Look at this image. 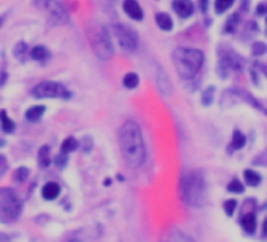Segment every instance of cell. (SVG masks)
Returning <instances> with one entry per match:
<instances>
[{
    "label": "cell",
    "mask_w": 267,
    "mask_h": 242,
    "mask_svg": "<svg viewBox=\"0 0 267 242\" xmlns=\"http://www.w3.org/2000/svg\"><path fill=\"white\" fill-rule=\"evenodd\" d=\"M237 21H239V15H233V16H231V18L228 19V24H226V29H225V30L229 32V33L234 32L236 27H237V24H239Z\"/></svg>",
    "instance_id": "29"
},
{
    "label": "cell",
    "mask_w": 267,
    "mask_h": 242,
    "mask_svg": "<svg viewBox=\"0 0 267 242\" xmlns=\"http://www.w3.org/2000/svg\"><path fill=\"white\" fill-rule=\"evenodd\" d=\"M118 142L126 164L132 168L142 167L146 157V148L140 126L135 121H126L120 129Z\"/></svg>",
    "instance_id": "1"
},
{
    "label": "cell",
    "mask_w": 267,
    "mask_h": 242,
    "mask_svg": "<svg viewBox=\"0 0 267 242\" xmlns=\"http://www.w3.org/2000/svg\"><path fill=\"white\" fill-rule=\"evenodd\" d=\"M0 146H4V140H0Z\"/></svg>",
    "instance_id": "40"
},
{
    "label": "cell",
    "mask_w": 267,
    "mask_h": 242,
    "mask_svg": "<svg viewBox=\"0 0 267 242\" xmlns=\"http://www.w3.org/2000/svg\"><path fill=\"white\" fill-rule=\"evenodd\" d=\"M262 229H264V234H267V218L264 220V225H262Z\"/></svg>",
    "instance_id": "38"
},
{
    "label": "cell",
    "mask_w": 267,
    "mask_h": 242,
    "mask_svg": "<svg viewBox=\"0 0 267 242\" xmlns=\"http://www.w3.org/2000/svg\"><path fill=\"white\" fill-rule=\"evenodd\" d=\"M33 4L49 18L52 24H68L69 22L68 11L57 0H33Z\"/></svg>",
    "instance_id": "6"
},
{
    "label": "cell",
    "mask_w": 267,
    "mask_h": 242,
    "mask_svg": "<svg viewBox=\"0 0 267 242\" xmlns=\"http://www.w3.org/2000/svg\"><path fill=\"white\" fill-rule=\"evenodd\" d=\"M44 112H46V107L44 106H33V107H30L27 112H26V118L29 120V121H38L43 115H44Z\"/></svg>",
    "instance_id": "19"
},
{
    "label": "cell",
    "mask_w": 267,
    "mask_h": 242,
    "mask_svg": "<svg viewBox=\"0 0 267 242\" xmlns=\"http://www.w3.org/2000/svg\"><path fill=\"white\" fill-rule=\"evenodd\" d=\"M267 52V46L264 43H253L251 46V54L254 57H261Z\"/></svg>",
    "instance_id": "26"
},
{
    "label": "cell",
    "mask_w": 267,
    "mask_h": 242,
    "mask_svg": "<svg viewBox=\"0 0 267 242\" xmlns=\"http://www.w3.org/2000/svg\"><path fill=\"white\" fill-rule=\"evenodd\" d=\"M77 146H79V143H77L76 138L74 137H68V138H65L63 143H62V153H65V154L73 153V151H76V149H77Z\"/></svg>",
    "instance_id": "21"
},
{
    "label": "cell",
    "mask_w": 267,
    "mask_h": 242,
    "mask_svg": "<svg viewBox=\"0 0 267 242\" xmlns=\"http://www.w3.org/2000/svg\"><path fill=\"white\" fill-rule=\"evenodd\" d=\"M38 162H40V167H43V168L49 167V164H51V148L48 145H44V146L40 148Z\"/></svg>",
    "instance_id": "18"
},
{
    "label": "cell",
    "mask_w": 267,
    "mask_h": 242,
    "mask_svg": "<svg viewBox=\"0 0 267 242\" xmlns=\"http://www.w3.org/2000/svg\"><path fill=\"white\" fill-rule=\"evenodd\" d=\"M236 206H237V201H236V200H228V201L225 203V212H226L228 215H233V212H234V209H236Z\"/></svg>",
    "instance_id": "33"
},
{
    "label": "cell",
    "mask_w": 267,
    "mask_h": 242,
    "mask_svg": "<svg viewBox=\"0 0 267 242\" xmlns=\"http://www.w3.org/2000/svg\"><path fill=\"white\" fill-rule=\"evenodd\" d=\"M13 52H15V57H16V59H24V55H26V52H27V44H26L24 41L18 43Z\"/></svg>",
    "instance_id": "28"
},
{
    "label": "cell",
    "mask_w": 267,
    "mask_h": 242,
    "mask_svg": "<svg viewBox=\"0 0 267 242\" xmlns=\"http://www.w3.org/2000/svg\"><path fill=\"white\" fill-rule=\"evenodd\" d=\"M113 33H115V38L118 40V44L124 51L134 52L137 49L138 38H137V33L131 27L117 24V26H113Z\"/></svg>",
    "instance_id": "8"
},
{
    "label": "cell",
    "mask_w": 267,
    "mask_h": 242,
    "mask_svg": "<svg viewBox=\"0 0 267 242\" xmlns=\"http://www.w3.org/2000/svg\"><path fill=\"white\" fill-rule=\"evenodd\" d=\"M66 154L65 153H62V154H59V156H57L55 157V165L57 167H59V168H63L65 165H66Z\"/></svg>",
    "instance_id": "34"
},
{
    "label": "cell",
    "mask_w": 267,
    "mask_h": 242,
    "mask_svg": "<svg viewBox=\"0 0 267 242\" xmlns=\"http://www.w3.org/2000/svg\"><path fill=\"white\" fill-rule=\"evenodd\" d=\"M212 93H214V88L212 87H209L203 93V104H204V106H209V104L212 102Z\"/></svg>",
    "instance_id": "32"
},
{
    "label": "cell",
    "mask_w": 267,
    "mask_h": 242,
    "mask_svg": "<svg viewBox=\"0 0 267 242\" xmlns=\"http://www.w3.org/2000/svg\"><path fill=\"white\" fill-rule=\"evenodd\" d=\"M233 4H234V0H215L217 13H223V11H226Z\"/></svg>",
    "instance_id": "27"
},
{
    "label": "cell",
    "mask_w": 267,
    "mask_h": 242,
    "mask_svg": "<svg viewBox=\"0 0 267 242\" xmlns=\"http://www.w3.org/2000/svg\"><path fill=\"white\" fill-rule=\"evenodd\" d=\"M160 242H195V240L184 231H181V229H171V231L164 234Z\"/></svg>",
    "instance_id": "14"
},
{
    "label": "cell",
    "mask_w": 267,
    "mask_h": 242,
    "mask_svg": "<svg viewBox=\"0 0 267 242\" xmlns=\"http://www.w3.org/2000/svg\"><path fill=\"white\" fill-rule=\"evenodd\" d=\"M243 145H245V135H243L240 131H234L233 140H231V146H233V149H240V148H243Z\"/></svg>",
    "instance_id": "23"
},
{
    "label": "cell",
    "mask_w": 267,
    "mask_h": 242,
    "mask_svg": "<svg viewBox=\"0 0 267 242\" xmlns=\"http://www.w3.org/2000/svg\"><path fill=\"white\" fill-rule=\"evenodd\" d=\"M10 168V164H8V160L4 154H0V179H2L5 176V173L8 171Z\"/></svg>",
    "instance_id": "30"
},
{
    "label": "cell",
    "mask_w": 267,
    "mask_h": 242,
    "mask_svg": "<svg viewBox=\"0 0 267 242\" xmlns=\"http://www.w3.org/2000/svg\"><path fill=\"white\" fill-rule=\"evenodd\" d=\"M32 59L33 60H38V62H48L49 57H51V52L44 48V46H35V48L32 49L30 52Z\"/></svg>",
    "instance_id": "17"
},
{
    "label": "cell",
    "mask_w": 267,
    "mask_h": 242,
    "mask_svg": "<svg viewBox=\"0 0 267 242\" xmlns=\"http://www.w3.org/2000/svg\"><path fill=\"white\" fill-rule=\"evenodd\" d=\"M123 8H124V13L129 18H132L134 21H142L143 19V10H142L140 5H138L137 0H124Z\"/></svg>",
    "instance_id": "11"
},
{
    "label": "cell",
    "mask_w": 267,
    "mask_h": 242,
    "mask_svg": "<svg viewBox=\"0 0 267 242\" xmlns=\"http://www.w3.org/2000/svg\"><path fill=\"white\" fill-rule=\"evenodd\" d=\"M157 85H159V91L162 93V96H165V98L171 96V93H173L171 80H170L168 74L162 68L157 69Z\"/></svg>",
    "instance_id": "10"
},
{
    "label": "cell",
    "mask_w": 267,
    "mask_h": 242,
    "mask_svg": "<svg viewBox=\"0 0 267 242\" xmlns=\"http://www.w3.org/2000/svg\"><path fill=\"white\" fill-rule=\"evenodd\" d=\"M240 225H242V228L245 229L248 234H253L254 229H256V217H254L253 212L243 214V215L240 217Z\"/></svg>",
    "instance_id": "15"
},
{
    "label": "cell",
    "mask_w": 267,
    "mask_h": 242,
    "mask_svg": "<svg viewBox=\"0 0 267 242\" xmlns=\"http://www.w3.org/2000/svg\"><path fill=\"white\" fill-rule=\"evenodd\" d=\"M0 242H11V240L5 233H0Z\"/></svg>",
    "instance_id": "36"
},
{
    "label": "cell",
    "mask_w": 267,
    "mask_h": 242,
    "mask_svg": "<svg viewBox=\"0 0 267 242\" xmlns=\"http://www.w3.org/2000/svg\"><path fill=\"white\" fill-rule=\"evenodd\" d=\"M22 212V201L13 189L0 187V222L11 223L19 218Z\"/></svg>",
    "instance_id": "5"
},
{
    "label": "cell",
    "mask_w": 267,
    "mask_h": 242,
    "mask_svg": "<svg viewBox=\"0 0 267 242\" xmlns=\"http://www.w3.org/2000/svg\"><path fill=\"white\" fill-rule=\"evenodd\" d=\"M156 22H157L159 29L165 30V32H170V30L173 29V21H171V18H170L168 15H165V13H159V15L156 16Z\"/></svg>",
    "instance_id": "20"
},
{
    "label": "cell",
    "mask_w": 267,
    "mask_h": 242,
    "mask_svg": "<svg viewBox=\"0 0 267 242\" xmlns=\"http://www.w3.org/2000/svg\"><path fill=\"white\" fill-rule=\"evenodd\" d=\"M87 35H88V41L93 48V52L96 54L98 59L101 60H110L113 55V44H112V38L109 30L99 26V24H93L87 29Z\"/></svg>",
    "instance_id": "4"
},
{
    "label": "cell",
    "mask_w": 267,
    "mask_h": 242,
    "mask_svg": "<svg viewBox=\"0 0 267 242\" xmlns=\"http://www.w3.org/2000/svg\"><path fill=\"white\" fill-rule=\"evenodd\" d=\"M259 157H264V160H259V162H256V164H261V165H265L267 164V151L265 153H262Z\"/></svg>",
    "instance_id": "35"
},
{
    "label": "cell",
    "mask_w": 267,
    "mask_h": 242,
    "mask_svg": "<svg viewBox=\"0 0 267 242\" xmlns=\"http://www.w3.org/2000/svg\"><path fill=\"white\" fill-rule=\"evenodd\" d=\"M0 126H2V131L5 134H13L16 129L15 121L8 117V113L5 110H0Z\"/></svg>",
    "instance_id": "16"
},
{
    "label": "cell",
    "mask_w": 267,
    "mask_h": 242,
    "mask_svg": "<svg viewBox=\"0 0 267 242\" xmlns=\"http://www.w3.org/2000/svg\"><path fill=\"white\" fill-rule=\"evenodd\" d=\"M32 95L38 99H54V98H63L68 99L71 96V93L66 90L65 85L59 82H52V80H46V82H40L37 87L32 90Z\"/></svg>",
    "instance_id": "7"
},
{
    "label": "cell",
    "mask_w": 267,
    "mask_h": 242,
    "mask_svg": "<svg viewBox=\"0 0 267 242\" xmlns=\"http://www.w3.org/2000/svg\"><path fill=\"white\" fill-rule=\"evenodd\" d=\"M124 87L126 88H135L137 85H138V76L135 74V73H127L126 76H124Z\"/></svg>",
    "instance_id": "25"
},
{
    "label": "cell",
    "mask_w": 267,
    "mask_h": 242,
    "mask_svg": "<svg viewBox=\"0 0 267 242\" xmlns=\"http://www.w3.org/2000/svg\"><path fill=\"white\" fill-rule=\"evenodd\" d=\"M29 175H30V170H29L27 167H19V168H16L15 173H13V179L21 184V182H26V181H27Z\"/></svg>",
    "instance_id": "22"
},
{
    "label": "cell",
    "mask_w": 267,
    "mask_h": 242,
    "mask_svg": "<svg viewBox=\"0 0 267 242\" xmlns=\"http://www.w3.org/2000/svg\"><path fill=\"white\" fill-rule=\"evenodd\" d=\"M173 65H175L178 74L182 79H192L196 76V73L200 71L203 62H204V55L198 49H190V48H178L173 52Z\"/></svg>",
    "instance_id": "2"
},
{
    "label": "cell",
    "mask_w": 267,
    "mask_h": 242,
    "mask_svg": "<svg viewBox=\"0 0 267 242\" xmlns=\"http://www.w3.org/2000/svg\"><path fill=\"white\" fill-rule=\"evenodd\" d=\"M240 68V60L236 57L234 52L231 51H220V62H218V69L220 71H231V69H239Z\"/></svg>",
    "instance_id": "9"
},
{
    "label": "cell",
    "mask_w": 267,
    "mask_h": 242,
    "mask_svg": "<svg viewBox=\"0 0 267 242\" xmlns=\"http://www.w3.org/2000/svg\"><path fill=\"white\" fill-rule=\"evenodd\" d=\"M243 176H245V181H247L248 186H258V184L261 182V176L253 170H245Z\"/></svg>",
    "instance_id": "24"
},
{
    "label": "cell",
    "mask_w": 267,
    "mask_h": 242,
    "mask_svg": "<svg viewBox=\"0 0 267 242\" xmlns=\"http://www.w3.org/2000/svg\"><path fill=\"white\" fill-rule=\"evenodd\" d=\"M4 21H5V15H4V16H0V27L4 26Z\"/></svg>",
    "instance_id": "39"
},
{
    "label": "cell",
    "mask_w": 267,
    "mask_h": 242,
    "mask_svg": "<svg viewBox=\"0 0 267 242\" xmlns=\"http://www.w3.org/2000/svg\"><path fill=\"white\" fill-rule=\"evenodd\" d=\"M265 11H267V5H259V7H258V13H259V15H264Z\"/></svg>",
    "instance_id": "37"
},
{
    "label": "cell",
    "mask_w": 267,
    "mask_h": 242,
    "mask_svg": "<svg viewBox=\"0 0 267 242\" xmlns=\"http://www.w3.org/2000/svg\"><path fill=\"white\" fill-rule=\"evenodd\" d=\"M60 186H59V182H54V181H51V182H46L44 186H43V189H41V195H43V198L44 200H55L57 197L60 195Z\"/></svg>",
    "instance_id": "13"
},
{
    "label": "cell",
    "mask_w": 267,
    "mask_h": 242,
    "mask_svg": "<svg viewBox=\"0 0 267 242\" xmlns=\"http://www.w3.org/2000/svg\"><path fill=\"white\" fill-rule=\"evenodd\" d=\"M228 190H229V192H236V193H242V192H243V186L240 184V181L234 179V181H231V182H229Z\"/></svg>",
    "instance_id": "31"
},
{
    "label": "cell",
    "mask_w": 267,
    "mask_h": 242,
    "mask_svg": "<svg viewBox=\"0 0 267 242\" xmlns=\"http://www.w3.org/2000/svg\"><path fill=\"white\" fill-rule=\"evenodd\" d=\"M204 178L198 171H187L181 179V197L189 206L200 207L204 201Z\"/></svg>",
    "instance_id": "3"
},
{
    "label": "cell",
    "mask_w": 267,
    "mask_h": 242,
    "mask_svg": "<svg viewBox=\"0 0 267 242\" xmlns=\"http://www.w3.org/2000/svg\"><path fill=\"white\" fill-rule=\"evenodd\" d=\"M264 73H265V74H267V68H264Z\"/></svg>",
    "instance_id": "41"
},
{
    "label": "cell",
    "mask_w": 267,
    "mask_h": 242,
    "mask_svg": "<svg viewBox=\"0 0 267 242\" xmlns=\"http://www.w3.org/2000/svg\"><path fill=\"white\" fill-rule=\"evenodd\" d=\"M173 10L179 18H189L193 15V4L192 0H173Z\"/></svg>",
    "instance_id": "12"
}]
</instances>
